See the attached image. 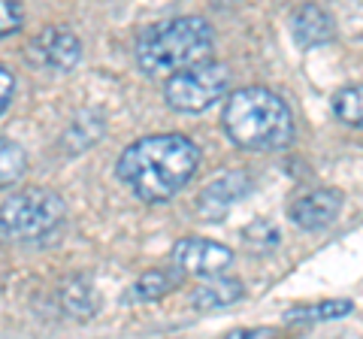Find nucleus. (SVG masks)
I'll return each mask as SVG.
<instances>
[{
  "label": "nucleus",
  "instance_id": "nucleus-1",
  "mask_svg": "<svg viewBox=\"0 0 363 339\" xmlns=\"http://www.w3.org/2000/svg\"><path fill=\"white\" fill-rule=\"evenodd\" d=\"M200 149L182 133H155L121 152L116 173L145 203L173 200L197 173Z\"/></svg>",
  "mask_w": 363,
  "mask_h": 339
},
{
  "label": "nucleus",
  "instance_id": "nucleus-2",
  "mask_svg": "<svg viewBox=\"0 0 363 339\" xmlns=\"http://www.w3.org/2000/svg\"><path fill=\"white\" fill-rule=\"evenodd\" d=\"M215 49L212 25L200 16H176L143 28L136 37V64L145 76H176L206 64Z\"/></svg>",
  "mask_w": 363,
  "mask_h": 339
},
{
  "label": "nucleus",
  "instance_id": "nucleus-3",
  "mask_svg": "<svg viewBox=\"0 0 363 339\" xmlns=\"http://www.w3.org/2000/svg\"><path fill=\"white\" fill-rule=\"evenodd\" d=\"M224 133L245 152H279L294 137V116L276 91L248 85L224 104Z\"/></svg>",
  "mask_w": 363,
  "mask_h": 339
},
{
  "label": "nucleus",
  "instance_id": "nucleus-4",
  "mask_svg": "<svg viewBox=\"0 0 363 339\" xmlns=\"http://www.w3.org/2000/svg\"><path fill=\"white\" fill-rule=\"evenodd\" d=\"M67 206L49 188H30L6 197L0 206V236L13 243H40L64 224Z\"/></svg>",
  "mask_w": 363,
  "mask_h": 339
},
{
  "label": "nucleus",
  "instance_id": "nucleus-5",
  "mask_svg": "<svg viewBox=\"0 0 363 339\" xmlns=\"http://www.w3.org/2000/svg\"><path fill=\"white\" fill-rule=\"evenodd\" d=\"M230 67L221 61H206L191 70H182L164 82V100L176 112H203L227 94Z\"/></svg>",
  "mask_w": 363,
  "mask_h": 339
},
{
  "label": "nucleus",
  "instance_id": "nucleus-6",
  "mask_svg": "<svg viewBox=\"0 0 363 339\" xmlns=\"http://www.w3.org/2000/svg\"><path fill=\"white\" fill-rule=\"evenodd\" d=\"M173 264L179 273H191L200 279H218L224 276V269H230L233 252L215 240H203V236H188L173 245Z\"/></svg>",
  "mask_w": 363,
  "mask_h": 339
},
{
  "label": "nucleus",
  "instance_id": "nucleus-7",
  "mask_svg": "<svg viewBox=\"0 0 363 339\" xmlns=\"http://www.w3.org/2000/svg\"><path fill=\"white\" fill-rule=\"evenodd\" d=\"M30 58L37 61L45 70L55 73H67L82 61V40L76 37L70 28H58L49 25L43 28L30 43Z\"/></svg>",
  "mask_w": 363,
  "mask_h": 339
},
{
  "label": "nucleus",
  "instance_id": "nucleus-8",
  "mask_svg": "<svg viewBox=\"0 0 363 339\" xmlns=\"http://www.w3.org/2000/svg\"><path fill=\"white\" fill-rule=\"evenodd\" d=\"M252 188H255V182L245 170H230V173H224L221 179H215V182H209L200 191L197 212L206 216L209 221H221L236 203L252 194Z\"/></svg>",
  "mask_w": 363,
  "mask_h": 339
},
{
  "label": "nucleus",
  "instance_id": "nucleus-9",
  "mask_svg": "<svg viewBox=\"0 0 363 339\" xmlns=\"http://www.w3.org/2000/svg\"><path fill=\"white\" fill-rule=\"evenodd\" d=\"M339 212H342V191H336V188L309 191V194L297 197L288 206L291 221L303 230H324L327 224L336 221Z\"/></svg>",
  "mask_w": 363,
  "mask_h": 339
},
{
  "label": "nucleus",
  "instance_id": "nucleus-10",
  "mask_svg": "<svg viewBox=\"0 0 363 339\" xmlns=\"http://www.w3.org/2000/svg\"><path fill=\"white\" fill-rule=\"evenodd\" d=\"M104 133H106L104 112L85 109V112H79V116L64 128L58 145H61L64 155H82L88 149H94V145L104 140Z\"/></svg>",
  "mask_w": 363,
  "mask_h": 339
},
{
  "label": "nucleus",
  "instance_id": "nucleus-11",
  "mask_svg": "<svg viewBox=\"0 0 363 339\" xmlns=\"http://www.w3.org/2000/svg\"><path fill=\"white\" fill-rule=\"evenodd\" d=\"M291 28H294V40H297L300 49H315V46H324V43L333 40L336 21L324 6L309 4V6H303L294 13Z\"/></svg>",
  "mask_w": 363,
  "mask_h": 339
},
{
  "label": "nucleus",
  "instance_id": "nucleus-12",
  "mask_svg": "<svg viewBox=\"0 0 363 339\" xmlns=\"http://www.w3.org/2000/svg\"><path fill=\"white\" fill-rule=\"evenodd\" d=\"M242 282L240 279H227V276H218V279H209L197 285L191 291V306L197 312H215V309H227L233 303L242 300Z\"/></svg>",
  "mask_w": 363,
  "mask_h": 339
},
{
  "label": "nucleus",
  "instance_id": "nucleus-13",
  "mask_svg": "<svg viewBox=\"0 0 363 339\" xmlns=\"http://www.w3.org/2000/svg\"><path fill=\"white\" fill-rule=\"evenodd\" d=\"M182 276L179 269H145V273L133 282L124 294V303H155L167 297L169 291H176L182 285Z\"/></svg>",
  "mask_w": 363,
  "mask_h": 339
},
{
  "label": "nucleus",
  "instance_id": "nucleus-14",
  "mask_svg": "<svg viewBox=\"0 0 363 339\" xmlns=\"http://www.w3.org/2000/svg\"><path fill=\"white\" fill-rule=\"evenodd\" d=\"M58 303H61V309L70 315V318H76V321L94 318L97 309H100L97 288L91 285L88 279H82V276H76V279H70V282H64V285H61V294H58Z\"/></svg>",
  "mask_w": 363,
  "mask_h": 339
},
{
  "label": "nucleus",
  "instance_id": "nucleus-15",
  "mask_svg": "<svg viewBox=\"0 0 363 339\" xmlns=\"http://www.w3.org/2000/svg\"><path fill=\"white\" fill-rule=\"evenodd\" d=\"M354 303L351 300H324V303H315V306H300V309H291L285 318L288 324H315V321H339L351 315Z\"/></svg>",
  "mask_w": 363,
  "mask_h": 339
},
{
  "label": "nucleus",
  "instance_id": "nucleus-16",
  "mask_svg": "<svg viewBox=\"0 0 363 339\" xmlns=\"http://www.w3.org/2000/svg\"><path fill=\"white\" fill-rule=\"evenodd\" d=\"M28 173V155L18 143L0 137V188H13Z\"/></svg>",
  "mask_w": 363,
  "mask_h": 339
},
{
  "label": "nucleus",
  "instance_id": "nucleus-17",
  "mask_svg": "<svg viewBox=\"0 0 363 339\" xmlns=\"http://www.w3.org/2000/svg\"><path fill=\"white\" fill-rule=\"evenodd\" d=\"M333 112L351 128H363V85H348L333 94Z\"/></svg>",
  "mask_w": 363,
  "mask_h": 339
},
{
  "label": "nucleus",
  "instance_id": "nucleus-18",
  "mask_svg": "<svg viewBox=\"0 0 363 339\" xmlns=\"http://www.w3.org/2000/svg\"><path fill=\"white\" fill-rule=\"evenodd\" d=\"M242 240L248 243L252 252L267 255V252H272V248L281 243V230L272 221L257 218V221H252V224H245V228H242Z\"/></svg>",
  "mask_w": 363,
  "mask_h": 339
},
{
  "label": "nucleus",
  "instance_id": "nucleus-19",
  "mask_svg": "<svg viewBox=\"0 0 363 339\" xmlns=\"http://www.w3.org/2000/svg\"><path fill=\"white\" fill-rule=\"evenodd\" d=\"M21 21H25L21 6L13 4V0H0V37H9V33L21 30Z\"/></svg>",
  "mask_w": 363,
  "mask_h": 339
},
{
  "label": "nucleus",
  "instance_id": "nucleus-20",
  "mask_svg": "<svg viewBox=\"0 0 363 339\" xmlns=\"http://www.w3.org/2000/svg\"><path fill=\"white\" fill-rule=\"evenodd\" d=\"M13 94H16V76L0 64V116H4L9 109V104H13Z\"/></svg>",
  "mask_w": 363,
  "mask_h": 339
},
{
  "label": "nucleus",
  "instance_id": "nucleus-21",
  "mask_svg": "<svg viewBox=\"0 0 363 339\" xmlns=\"http://www.w3.org/2000/svg\"><path fill=\"white\" fill-rule=\"evenodd\" d=\"M224 339H279L276 327H240V330H230Z\"/></svg>",
  "mask_w": 363,
  "mask_h": 339
}]
</instances>
